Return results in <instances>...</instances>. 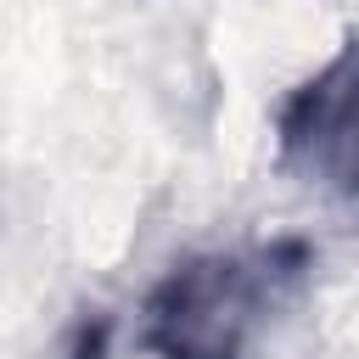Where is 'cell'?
I'll list each match as a JSON object with an SVG mask.
<instances>
[{
  "mask_svg": "<svg viewBox=\"0 0 359 359\" xmlns=\"http://www.w3.org/2000/svg\"><path fill=\"white\" fill-rule=\"evenodd\" d=\"M314 252L303 241H269L264 252H191L140 309V342L151 359H241L252 320L309 280Z\"/></svg>",
  "mask_w": 359,
  "mask_h": 359,
  "instance_id": "cell-1",
  "label": "cell"
},
{
  "mask_svg": "<svg viewBox=\"0 0 359 359\" xmlns=\"http://www.w3.org/2000/svg\"><path fill=\"white\" fill-rule=\"evenodd\" d=\"M275 157L303 185L359 196V34L337 45L275 112Z\"/></svg>",
  "mask_w": 359,
  "mask_h": 359,
  "instance_id": "cell-2",
  "label": "cell"
},
{
  "mask_svg": "<svg viewBox=\"0 0 359 359\" xmlns=\"http://www.w3.org/2000/svg\"><path fill=\"white\" fill-rule=\"evenodd\" d=\"M107 337H112V320L107 314H84L62 348V359H107Z\"/></svg>",
  "mask_w": 359,
  "mask_h": 359,
  "instance_id": "cell-3",
  "label": "cell"
}]
</instances>
